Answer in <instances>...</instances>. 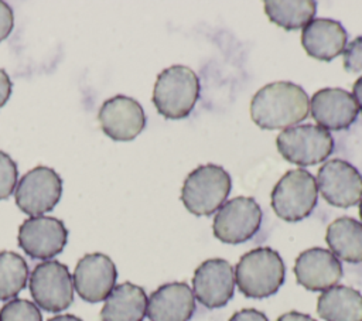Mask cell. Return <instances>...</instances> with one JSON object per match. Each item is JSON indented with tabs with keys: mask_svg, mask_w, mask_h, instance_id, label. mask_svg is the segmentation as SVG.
I'll return each instance as SVG.
<instances>
[{
	"mask_svg": "<svg viewBox=\"0 0 362 321\" xmlns=\"http://www.w3.org/2000/svg\"><path fill=\"white\" fill-rule=\"evenodd\" d=\"M310 100L305 91L287 81L260 88L250 102L253 122L266 130L287 129L308 116Z\"/></svg>",
	"mask_w": 362,
	"mask_h": 321,
	"instance_id": "6da1fadb",
	"label": "cell"
},
{
	"mask_svg": "<svg viewBox=\"0 0 362 321\" xmlns=\"http://www.w3.org/2000/svg\"><path fill=\"white\" fill-rule=\"evenodd\" d=\"M284 263L272 247H256L245 253L235 269V281L245 297L266 298L284 283Z\"/></svg>",
	"mask_w": 362,
	"mask_h": 321,
	"instance_id": "7a4b0ae2",
	"label": "cell"
},
{
	"mask_svg": "<svg viewBox=\"0 0 362 321\" xmlns=\"http://www.w3.org/2000/svg\"><path fill=\"white\" fill-rule=\"evenodd\" d=\"M199 98V79L184 65H173L161 71L153 89V103L165 119L187 117Z\"/></svg>",
	"mask_w": 362,
	"mask_h": 321,
	"instance_id": "3957f363",
	"label": "cell"
},
{
	"mask_svg": "<svg viewBox=\"0 0 362 321\" xmlns=\"http://www.w3.org/2000/svg\"><path fill=\"white\" fill-rule=\"evenodd\" d=\"M232 188L229 173L221 165H199L188 174L181 189V201L194 215H211L221 208Z\"/></svg>",
	"mask_w": 362,
	"mask_h": 321,
	"instance_id": "277c9868",
	"label": "cell"
},
{
	"mask_svg": "<svg viewBox=\"0 0 362 321\" xmlns=\"http://www.w3.org/2000/svg\"><path fill=\"white\" fill-rule=\"evenodd\" d=\"M317 205V182L307 170L287 171L272 191V206L286 222L307 218Z\"/></svg>",
	"mask_w": 362,
	"mask_h": 321,
	"instance_id": "5b68a950",
	"label": "cell"
},
{
	"mask_svg": "<svg viewBox=\"0 0 362 321\" xmlns=\"http://www.w3.org/2000/svg\"><path fill=\"white\" fill-rule=\"evenodd\" d=\"M37 307L48 313L66 310L74 301V283L68 267L57 260L38 263L28 279Z\"/></svg>",
	"mask_w": 362,
	"mask_h": 321,
	"instance_id": "8992f818",
	"label": "cell"
},
{
	"mask_svg": "<svg viewBox=\"0 0 362 321\" xmlns=\"http://www.w3.org/2000/svg\"><path fill=\"white\" fill-rule=\"evenodd\" d=\"M279 153L288 163L307 167L322 163L334 150L329 132L314 124L284 129L276 139Z\"/></svg>",
	"mask_w": 362,
	"mask_h": 321,
	"instance_id": "52a82bcc",
	"label": "cell"
},
{
	"mask_svg": "<svg viewBox=\"0 0 362 321\" xmlns=\"http://www.w3.org/2000/svg\"><path fill=\"white\" fill-rule=\"evenodd\" d=\"M262 223V209L250 197H236L223 204L214 218V235L223 243L238 245L252 239Z\"/></svg>",
	"mask_w": 362,
	"mask_h": 321,
	"instance_id": "ba28073f",
	"label": "cell"
},
{
	"mask_svg": "<svg viewBox=\"0 0 362 321\" xmlns=\"http://www.w3.org/2000/svg\"><path fill=\"white\" fill-rule=\"evenodd\" d=\"M62 194L59 174L45 165L25 173L16 187V204L30 216H41L54 209Z\"/></svg>",
	"mask_w": 362,
	"mask_h": 321,
	"instance_id": "9c48e42d",
	"label": "cell"
},
{
	"mask_svg": "<svg viewBox=\"0 0 362 321\" xmlns=\"http://www.w3.org/2000/svg\"><path fill=\"white\" fill-rule=\"evenodd\" d=\"M18 246L33 259L48 260L61 253L68 242V229L54 216H30L18 228Z\"/></svg>",
	"mask_w": 362,
	"mask_h": 321,
	"instance_id": "30bf717a",
	"label": "cell"
},
{
	"mask_svg": "<svg viewBox=\"0 0 362 321\" xmlns=\"http://www.w3.org/2000/svg\"><path fill=\"white\" fill-rule=\"evenodd\" d=\"M321 197L338 208L356 205L362 198V175L348 161L334 158L321 165L317 174Z\"/></svg>",
	"mask_w": 362,
	"mask_h": 321,
	"instance_id": "8fae6325",
	"label": "cell"
},
{
	"mask_svg": "<svg viewBox=\"0 0 362 321\" xmlns=\"http://www.w3.org/2000/svg\"><path fill=\"white\" fill-rule=\"evenodd\" d=\"M116 266L113 260L103 253H88L82 256L72 274L74 290L88 303L106 300L116 286Z\"/></svg>",
	"mask_w": 362,
	"mask_h": 321,
	"instance_id": "7c38bea8",
	"label": "cell"
},
{
	"mask_svg": "<svg viewBox=\"0 0 362 321\" xmlns=\"http://www.w3.org/2000/svg\"><path fill=\"white\" fill-rule=\"evenodd\" d=\"M194 297L206 308H221L228 304L235 291V272L225 259L202 262L192 277Z\"/></svg>",
	"mask_w": 362,
	"mask_h": 321,
	"instance_id": "4fadbf2b",
	"label": "cell"
},
{
	"mask_svg": "<svg viewBox=\"0 0 362 321\" xmlns=\"http://www.w3.org/2000/svg\"><path fill=\"white\" fill-rule=\"evenodd\" d=\"M98 119L106 136L115 141H130L146 126V115L141 105L129 96L117 95L105 100Z\"/></svg>",
	"mask_w": 362,
	"mask_h": 321,
	"instance_id": "5bb4252c",
	"label": "cell"
},
{
	"mask_svg": "<svg viewBox=\"0 0 362 321\" xmlns=\"http://www.w3.org/2000/svg\"><path fill=\"white\" fill-rule=\"evenodd\" d=\"M297 283L310 291H325L342 277V264L327 249L311 247L298 255L294 263Z\"/></svg>",
	"mask_w": 362,
	"mask_h": 321,
	"instance_id": "9a60e30c",
	"label": "cell"
},
{
	"mask_svg": "<svg viewBox=\"0 0 362 321\" xmlns=\"http://www.w3.org/2000/svg\"><path fill=\"white\" fill-rule=\"evenodd\" d=\"M311 116L321 129H348L358 116V105L354 96L341 88H324L317 91L310 102Z\"/></svg>",
	"mask_w": 362,
	"mask_h": 321,
	"instance_id": "2e32d148",
	"label": "cell"
},
{
	"mask_svg": "<svg viewBox=\"0 0 362 321\" xmlns=\"http://www.w3.org/2000/svg\"><path fill=\"white\" fill-rule=\"evenodd\" d=\"M195 311V297L184 281H173L160 286L147 298L150 321H188Z\"/></svg>",
	"mask_w": 362,
	"mask_h": 321,
	"instance_id": "e0dca14e",
	"label": "cell"
},
{
	"mask_svg": "<svg viewBox=\"0 0 362 321\" xmlns=\"http://www.w3.org/2000/svg\"><path fill=\"white\" fill-rule=\"evenodd\" d=\"M346 41L348 34L344 25L332 18L311 20L301 34V44L305 52L325 62L344 52Z\"/></svg>",
	"mask_w": 362,
	"mask_h": 321,
	"instance_id": "ac0fdd59",
	"label": "cell"
},
{
	"mask_svg": "<svg viewBox=\"0 0 362 321\" xmlns=\"http://www.w3.org/2000/svg\"><path fill=\"white\" fill-rule=\"evenodd\" d=\"M147 313L146 291L130 281L115 286L100 310V321H143Z\"/></svg>",
	"mask_w": 362,
	"mask_h": 321,
	"instance_id": "d6986e66",
	"label": "cell"
},
{
	"mask_svg": "<svg viewBox=\"0 0 362 321\" xmlns=\"http://www.w3.org/2000/svg\"><path fill=\"white\" fill-rule=\"evenodd\" d=\"M317 313L325 321H362V294L348 286H334L318 297Z\"/></svg>",
	"mask_w": 362,
	"mask_h": 321,
	"instance_id": "ffe728a7",
	"label": "cell"
},
{
	"mask_svg": "<svg viewBox=\"0 0 362 321\" xmlns=\"http://www.w3.org/2000/svg\"><path fill=\"white\" fill-rule=\"evenodd\" d=\"M325 242L331 252L348 263H362V223L342 216L327 228Z\"/></svg>",
	"mask_w": 362,
	"mask_h": 321,
	"instance_id": "44dd1931",
	"label": "cell"
},
{
	"mask_svg": "<svg viewBox=\"0 0 362 321\" xmlns=\"http://www.w3.org/2000/svg\"><path fill=\"white\" fill-rule=\"evenodd\" d=\"M264 11L269 20L284 30H298L305 27L315 16L317 3L313 0H267Z\"/></svg>",
	"mask_w": 362,
	"mask_h": 321,
	"instance_id": "7402d4cb",
	"label": "cell"
},
{
	"mask_svg": "<svg viewBox=\"0 0 362 321\" xmlns=\"http://www.w3.org/2000/svg\"><path fill=\"white\" fill-rule=\"evenodd\" d=\"M28 266L16 252H0V301L14 298L27 284Z\"/></svg>",
	"mask_w": 362,
	"mask_h": 321,
	"instance_id": "603a6c76",
	"label": "cell"
},
{
	"mask_svg": "<svg viewBox=\"0 0 362 321\" xmlns=\"http://www.w3.org/2000/svg\"><path fill=\"white\" fill-rule=\"evenodd\" d=\"M0 321H42V315L33 301L11 298L1 307Z\"/></svg>",
	"mask_w": 362,
	"mask_h": 321,
	"instance_id": "cb8c5ba5",
	"label": "cell"
},
{
	"mask_svg": "<svg viewBox=\"0 0 362 321\" xmlns=\"http://www.w3.org/2000/svg\"><path fill=\"white\" fill-rule=\"evenodd\" d=\"M18 177L17 164L14 160L0 150V201L8 198L16 189Z\"/></svg>",
	"mask_w": 362,
	"mask_h": 321,
	"instance_id": "d4e9b609",
	"label": "cell"
},
{
	"mask_svg": "<svg viewBox=\"0 0 362 321\" xmlns=\"http://www.w3.org/2000/svg\"><path fill=\"white\" fill-rule=\"evenodd\" d=\"M344 68L351 74L362 72V35L351 41L344 49Z\"/></svg>",
	"mask_w": 362,
	"mask_h": 321,
	"instance_id": "484cf974",
	"label": "cell"
},
{
	"mask_svg": "<svg viewBox=\"0 0 362 321\" xmlns=\"http://www.w3.org/2000/svg\"><path fill=\"white\" fill-rule=\"evenodd\" d=\"M14 25V17L11 7L0 0V42L6 40Z\"/></svg>",
	"mask_w": 362,
	"mask_h": 321,
	"instance_id": "4316f807",
	"label": "cell"
},
{
	"mask_svg": "<svg viewBox=\"0 0 362 321\" xmlns=\"http://www.w3.org/2000/svg\"><path fill=\"white\" fill-rule=\"evenodd\" d=\"M229 321H269V318L255 308H243L240 311H236Z\"/></svg>",
	"mask_w": 362,
	"mask_h": 321,
	"instance_id": "83f0119b",
	"label": "cell"
},
{
	"mask_svg": "<svg viewBox=\"0 0 362 321\" xmlns=\"http://www.w3.org/2000/svg\"><path fill=\"white\" fill-rule=\"evenodd\" d=\"M11 81L4 69H0V107L8 100L11 95Z\"/></svg>",
	"mask_w": 362,
	"mask_h": 321,
	"instance_id": "f1b7e54d",
	"label": "cell"
},
{
	"mask_svg": "<svg viewBox=\"0 0 362 321\" xmlns=\"http://www.w3.org/2000/svg\"><path fill=\"white\" fill-rule=\"evenodd\" d=\"M277 321H317L308 314H303L298 311H290L277 318Z\"/></svg>",
	"mask_w": 362,
	"mask_h": 321,
	"instance_id": "f546056e",
	"label": "cell"
},
{
	"mask_svg": "<svg viewBox=\"0 0 362 321\" xmlns=\"http://www.w3.org/2000/svg\"><path fill=\"white\" fill-rule=\"evenodd\" d=\"M352 96L358 105V109L362 112V76H359L352 86Z\"/></svg>",
	"mask_w": 362,
	"mask_h": 321,
	"instance_id": "4dcf8cb0",
	"label": "cell"
},
{
	"mask_svg": "<svg viewBox=\"0 0 362 321\" xmlns=\"http://www.w3.org/2000/svg\"><path fill=\"white\" fill-rule=\"evenodd\" d=\"M47 321H82L79 317L76 315H72V314H59V315H55Z\"/></svg>",
	"mask_w": 362,
	"mask_h": 321,
	"instance_id": "1f68e13d",
	"label": "cell"
},
{
	"mask_svg": "<svg viewBox=\"0 0 362 321\" xmlns=\"http://www.w3.org/2000/svg\"><path fill=\"white\" fill-rule=\"evenodd\" d=\"M359 215H361V219H362V198H361V204H359Z\"/></svg>",
	"mask_w": 362,
	"mask_h": 321,
	"instance_id": "d6a6232c",
	"label": "cell"
}]
</instances>
